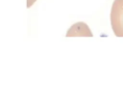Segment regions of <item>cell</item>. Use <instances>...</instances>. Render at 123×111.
<instances>
[{"label":"cell","instance_id":"obj_1","mask_svg":"<svg viewBox=\"0 0 123 111\" xmlns=\"http://www.w3.org/2000/svg\"><path fill=\"white\" fill-rule=\"evenodd\" d=\"M111 25L116 37H123V0H114L111 10Z\"/></svg>","mask_w":123,"mask_h":111},{"label":"cell","instance_id":"obj_2","mask_svg":"<svg viewBox=\"0 0 123 111\" xmlns=\"http://www.w3.org/2000/svg\"><path fill=\"white\" fill-rule=\"evenodd\" d=\"M67 37L73 36H85V37H92V33L88 26L84 22H77L73 24L70 29L66 33Z\"/></svg>","mask_w":123,"mask_h":111},{"label":"cell","instance_id":"obj_3","mask_svg":"<svg viewBox=\"0 0 123 111\" xmlns=\"http://www.w3.org/2000/svg\"><path fill=\"white\" fill-rule=\"evenodd\" d=\"M37 0H26V7L27 8H30L31 6L34 5V3L36 2Z\"/></svg>","mask_w":123,"mask_h":111}]
</instances>
